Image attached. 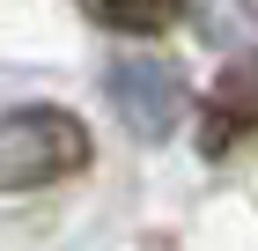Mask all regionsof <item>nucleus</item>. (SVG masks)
<instances>
[{"mask_svg":"<svg viewBox=\"0 0 258 251\" xmlns=\"http://www.w3.org/2000/svg\"><path fill=\"white\" fill-rule=\"evenodd\" d=\"M251 133H258V59H229L221 81L207 89V111H199V155L229 163Z\"/></svg>","mask_w":258,"mask_h":251,"instance_id":"nucleus-3","label":"nucleus"},{"mask_svg":"<svg viewBox=\"0 0 258 251\" xmlns=\"http://www.w3.org/2000/svg\"><path fill=\"white\" fill-rule=\"evenodd\" d=\"M103 96L118 104V118H125V133H140V140H162L170 126L184 118V74H177V59H162V52H125V59H111V74H103Z\"/></svg>","mask_w":258,"mask_h":251,"instance_id":"nucleus-2","label":"nucleus"},{"mask_svg":"<svg viewBox=\"0 0 258 251\" xmlns=\"http://www.w3.org/2000/svg\"><path fill=\"white\" fill-rule=\"evenodd\" d=\"M74 8L103 30H118V37H162L184 15V0H74Z\"/></svg>","mask_w":258,"mask_h":251,"instance_id":"nucleus-4","label":"nucleus"},{"mask_svg":"<svg viewBox=\"0 0 258 251\" xmlns=\"http://www.w3.org/2000/svg\"><path fill=\"white\" fill-rule=\"evenodd\" d=\"M89 118L67 104H15L0 111V192H44L89 170Z\"/></svg>","mask_w":258,"mask_h":251,"instance_id":"nucleus-1","label":"nucleus"}]
</instances>
